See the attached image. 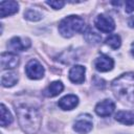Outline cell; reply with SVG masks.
I'll return each instance as SVG.
<instances>
[{
	"label": "cell",
	"mask_w": 134,
	"mask_h": 134,
	"mask_svg": "<svg viewBox=\"0 0 134 134\" xmlns=\"http://www.w3.org/2000/svg\"><path fill=\"white\" fill-rule=\"evenodd\" d=\"M94 66L96 68V70H98L100 72H106L113 68L114 61L110 57H108L106 54H102L94 61Z\"/></svg>",
	"instance_id": "9"
},
{
	"label": "cell",
	"mask_w": 134,
	"mask_h": 134,
	"mask_svg": "<svg viewBox=\"0 0 134 134\" xmlns=\"http://www.w3.org/2000/svg\"><path fill=\"white\" fill-rule=\"evenodd\" d=\"M106 44L110 46L112 49H117L120 47L121 40L118 35H111L106 39Z\"/></svg>",
	"instance_id": "19"
},
{
	"label": "cell",
	"mask_w": 134,
	"mask_h": 134,
	"mask_svg": "<svg viewBox=\"0 0 134 134\" xmlns=\"http://www.w3.org/2000/svg\"><path fill=\"white\" fill-rule=\"evenodd\" d=\"M77 104H79V98L74 94L65 95L58 103L59 107L63 110H72L73 108H75L77 106Z\"/></svg>",
	"instance_id": "12"
},
{
	"label": "cell",
	"mask_w": 134,
	"mask_h": 134,
	"mask_svg": "<svg viewBox=\"0 0 134 134\" xmlns=\"http://www.w3.org/2000/svg\"><path fill=\"white\" fill-rule=\"evenodd\" d=\"M46 3H47L49 6H51L53 9H60V8H62V7L64 6V4H65L64 1H47Z\"/></svg>",
	"instance_id": "21"
},
{
	"label": "cell",
	"mask_w": 134,
	"mask_h": 134,
	"mask_svg": "<svg viewBox=\"0 0 134 134\" xmlns=\"http://www.w3.org/2000/svg\"><path fill=\"white\" fill-rule=\"evenodd\" d=\"M114 109H115V104L111 99H104V100L97 103L94 110L98 116L107 117L113 113Z\"/></svg>",
	"instance_id": "7"
},
{
	"label": "cell",
	"mask_w": 134,
	"mask_h": 134,
	"mask_svg": "<svg viewBox=\"0 0 134 134\" xmlns=\"http://www.w3.org/2000/svg\"><path fill=\"white\" fill-rule=\"evenodd\" d=\"M125 5H126V12H127V13H132V12L134 10V1H133V0H128V1H126Z\"/></svg>",
	"instance_id": "22"
},
{
	"label": "cell",
	"mask_w": 134,
	"mask_h": 134,
	"mask_svg": "<svg viewBox=\"0 0 134 134\" xmlns=\"http://www.w3.org/2000/svg\"><path fill=\"white\" fill-rule=\"evenodd\" d=\"M19 4L16 1H1L0 2V17L5 18L7 16L14 15L18 12Z\"/></svg>",
	"instance_id": "10"
},
{
	"label": "cell",
	"mask_w": 134,
	"mask_h": 134,
	"mask_svg": "<svg viewBox=\"0 0 134 134\" xmlns=\"http://www.w3.org/2000/svg\"><path fill=\"white\" fill-rule=\"evenodd\" d=\"M131 52H132V55L134 57V42L132 43V46H131Z\"/></svg>",
	"instance_id": "23"
},
{
	"label": "cell",
	"mask_w": 134,
	"mask_h": 134,
	"mask_svg": "<svg viewBox=\"0 0 134 134\" xmlns=\"http://www.w3.org/2000/svg\"><path fill=\"white\" fill-rule=\"evenodd\" d=\"M92 118L89 114H83L77 116L74 121L73 130L80 134H87L92 130Z\"/></svg>",
	"instance_id": "4"
},
{
	"label": "cell",
	"mask_w": 134,
	"mask_h": 134,
	"mask_svg": "<svg viewBox=\"0 0 134 134\" xmlns=\"http://www.w3.org/2000/svg\"><path fill=\"white\" fill-rule=\"evenodd\" d=\"M0 108H1V126L6 127V126H8L13 122V116L3 104H1Z\"/></svg>",
	"instance_id": "18"
},
{
	"label": "cell",
	"mask_w": 134,
	"mask_h": 134,
	"mask_svg": "<svg viewBox=\"0 0 134 134\" xmlns=\"http://www.w3.org/2000/svg\"><path fill=\"white\" fill-rule=\"evenodd\" d=\"M111 87L115 97L121 103L128 106L134 105V73L121 74L111 83Z\"/></svg>",
	"instance_id": "2"
},
{
	"label": "cell",
	"mask_w": 134,
	"mask_h": 134,
	"mask_svg": "<svg viewBox=\"0 0 134 134\" xmlns=\"http://www.w3.org/2000/svg\"><path fill=\"white\" fill-rule=\"evenodd\" d=\"M24 17L29 21H39L42 19L41 13H39L36 9H28L24 13Z\"/></svg>",
	"instance_id": "20"
},
{
	"label": "cell",
	"mask_w": 134,
	"mask_h": 134,
	"mask_svg": "<svg viewBox=\"0 0 134 134\" xmlns=\"http://www.w3.org/2000/svg\"><path fill=\"white\" fill-rule=\"evenodd\" d=\"M84 38L88 43H93V44H97L98 42H100L102 37L100 35H98L97 32L93 31L90 28H87L84 32Z\"/></svg>",
	"instance_id": "17"
},
{
	"label": "cell",
	"mask_w": 134,
	"mask_h": 134,
	"mask_svg": "<svg viewBox=\"0 0 134 134\" xmlns=\"http://www.w3.org/2000/svg\"><path fill=\"white\" fill-rule=\"evenodd\" d=\"M18 82V74L13 71H8L2 74L1 84L3 87H12Z\"/></svg>",
	"instance_id": "16"
},
{
	"label": "cell",
	"mask_w": 134,
	"mask_h": 134,
	"mask_svg": "<svg viewBox=\"0 0 134 134\" xmlns=\"http://www.w3.org/2000/svg\"><path fill=\"white\" fill-rule=\"evenodd\" d=\"M20 63L19 57L13 52H3L1 54V67L2 69H14Z\"/></svg>",
	"instance_id": "8"
},
{
	"label": "cell",
	"mask_w": 134,
	"mask_h": 134,
	"mask_svg": "<svg viewBox=\"0 0 134 134\" xmlns=\"http://www.w3.org/2000/svg\"><path fill=\"white\" fill-rule=\"evenodd\" d=\"M64 89V85L62 82L60 81H55V82H52L50 83L47 88L44 90V95L48 96V97H53V96H57L59 95Z\"/></svg>",
	"instance_id": "14"
},
{
	"label": "cell",
	"mask_w": 134,
	"mask_h": 134,
	"mask_svg": "<svg viewBox=\"0 0 134 134\" xmlns=\"http://www.w3.org/2000/svg\"><path fill=\"white\" fill-rule=\"evenodd\" d=\"M85 21L77 16H68L59 24V31L65 38H71L77 32L84 31Z\"/></svg>",
	"instance_id": "3"
},
{
	"label": "cell",
	"mask_w": 134,
	"mask_h": 134,
	"mask_svg": "<svg viewBox=\"0 0 134 134\" xmlns=\"http://www.w3.org/2000/svg\"><path fill=\"white\" fill-rule=\"evenodd\" d=\"M94 24H95V27L103 32H111L115 28L114 20L111 17L106 15L97 16L94 21Z\"/></svg>",
	"instance_id": "6"
},
{
	"label": "cell",
	"mask_w": 134,
	"mask_h": 134,
	"mask_svg": "<svg viewBox=\"0 0 134 134\" xmlns=\"http://www.w3.org/2000/svg\"><path fill=\"white\" fill-rule=\"evenodd\" d=\"M85 67L81 65L73 66L69 71V80L75 84H82L85 80Z\"/></svg>",
	"instance_id": "11"
},
{
	"label": "cell",
	"mask_w": 134,
	"mask_h": 134,
	"mask_svg": "<svg viewBox=\"0 0 134 134\" xmlns=\"http://www.w3.org/2000/svg\"><path fill=\"white\" fill-rule=\"evenodd\" d=\"M9 48L16 51H23L30 46V41L28 39H21L19 37H14L8 44Z\"/></svg>",
	"instance_id": "13"
},
{
	"label": "cell",
	"mask_w": 134,
	"mask_h": 134,
	"mask_svg": "<svg viewBox=\"0 0 134 134\" xmlns=\"http://www.w3.org/2000/svg\"><path fill=\"white\" fill-rule=\"evenodd\" d=\"M19 125L27 134H36L41 126V114L34 106L22 104L16 108Z\"/></svg>",
	"instance_id": "1"
},
{
	"label": "cell",
	"mask_w": 134,
	"mask_h": 134,
	"mask_svg": "<svg viewBox=\"0 0 134 134\" xmlns=\"http://www.w3.org/2000/svg\"><path fill=\"white\" fill-rule=\"evenodd\" d=\"M26 75L31 80H40L44 76V68L37 60H30L25 67Z\"/></svg>",
	"instance_id": "5"
},
{
	"label": "cell",
	"mask_w": 134,
	"mask_h": 134,
	"mask_svg": "<svg viewBox=\"0 0 134 134\" xmlns=\"http://www.w3.org/2000/svg\"><path fill=\"white\" fill-rule=\"evenodd\" d=\"M115 119L124 125L134 124V112L133 111H119L115 114Z\"/></svg>",
	"instance_id": "15"
}]
</instances>
